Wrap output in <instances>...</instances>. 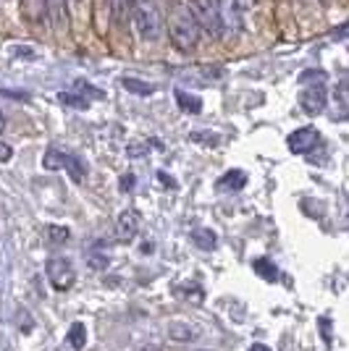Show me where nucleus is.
I'll use <instances>...</instances> for the list:
<instances>
[{"label": "nucleus", "mask_w": 349, "mask_h": 351, "mask_svg": "<svg viewBox=\"0 0 349 351\" xmlns=\"http://www.w3.org/2000/svg\"><path fill=\"white\" fill-rule=\"evenodd\" d=\"M171 336H174L176 341H187V338L192 336V330L190 328H184V330H181V328H179V322H174V325H171Z\"/></svg>", "instance_id": "obj_22"}, {"label": "nucleus", "mask_w": 349, "mask_h": 351, "mask_svg": "<svg viewBox=\"0 0 349 351\" xmlns=\"http://www.w3.org/2000/svg\"><path fill=\"white\" fill-rule=\"evenodd\" d=\"M216 14L223 34H239L245 29L242 24V5L236 0H216Z\"/></svg>", "instance_id": "obj_5"}, {"label": "nucleus", "mask_w": 349, "mask_h": 351, "mask_svg": "<svg viewBox=\"0 0 349 351\" xmlns=\"http://www.w3.org/2000/svg\"><path fill=\"white\" fill-rule=\"evenodd\" d=\"M347 220H349V218H347Z\"/></svg>", "instance_id": "obj_30"}, {"label": "nucleus", "mask_w": 349, "mask_h": 351, "mask_svg": "<svg viewBox=\"0 0 349 351\" xmlns=\"http://www.w3.org/2000/svg\"><path fill=\"white\" fill-rule=\"evenodd\" d=\"M347 34H349V24H347V27H341V29L334 32V37H347Z\"/></svg>", "instance_id": "obj_26"}, {"label": "nucleus", "mask_w": 349, "mask_h": 351, "mask_svg": "<svg viewBox=\"0 0 349 351\" xmlns=\"http://www.w3.org/2000/svg\"><path fill=\"white\" fill-rule=\"evenodd\" d=\"M252 267H255V273L262 276L265 280H278V267L271 263V260L260 257V260H255V263H252Z\"/></svg>", "instance_id": "obj_13"}, {"label": "nucleus", "mask_w": 349, "mask_h": 351, "mask_svg": "<svg viewBox=\"0 0 349 351\" xmlns=\"http://www.w3.org/2000/svg\"><path fill=\"white\" fill-rule=\"evenodd\" d=\"M336 118H339V121H349V105H344V110H339Z\"/></svg>", "instance_id": "obj_25"}, {"label": "nucleus", "mask_w": 349, "mask_h": 351, "mask_svg": "<svg viewBox=\"0 0 349 351\" xmlns=\"http://www.w3.org/2000/svg\"><path fill=\"white\" fill-rule=\"evenodd\" d=\"M168 37L171 43L176 45V50L181 53H192L197 45H200V37H203V27L197 21V16L192 14L190 5H174L168 11Z\"/></svg>", "instance_id": "obj_1"}, {"label": "nucleus", "mask_w": 349, "mask_h": 351, "mask_svg": "<svg viewBox=\"0 0 349 351\" xmlns=\"http://www.w3.org/2000/svg\"><path fill=\"white\" fill-rule=\"evenodd\" d=\"M108 265H111L108 254H98V252H92V254H89V267H92V270H105Z\"/></svg>", "instance_id": "obj_18"}, {"label": "nucleus", "mask_w": 349, "mask_h": 351, "mask_svg": "<svg viewBox=\"0 0 349 351\" xmlns=\"http://www.w3.org/2000/svg\"><path fill=\"white\" fill-rule=\"evenodd\" d=\"M11 155H14V152H11V147L5 145V142H0V160H3V162L11 160Z\"/></svg>", "instance_id": "obj_23"}, {"label": "nucleus", "mask_w": 349, "mask_h": 351, "mask_svg": "<svg viewBox=\"0 0 349 351\" xmlns=\"http://www.w3.org/2000/svg\"><path fill=\"white\" fill-rule=\"evenodd\" d=\"M236 3H239V5H242V8H252V5H255V3H258V0H236Z\"/></svg>", "instance_id": "obj_28"}, {"label": "nucleus", "mask_w": 349, "mask_h": 351, "mask_svg": "<svg viewBox=\"0 0 349 351\" xmlns=\"http://www.w3.org/2000/svg\"><path fill=\"white\" fill-rule=\"evenodd\" d=\"M43 165L47 168V171H60V168H66V171H69V176H71L76 184H79V181L87 176L85 162L79 160L76 155H71V152H63V149H58V147H50V149L45 152Z\"/></svg>", "instance_id": "obj_3"}, {"label": "nucleus", "mask_w": 349, "mask_h": 351, "mask_svg": "<svg viewBox=\"0 0 349 351\" xmlns=\"http://www.w3.org/2000/svg\"><path fill=\"white\" fill-rule=\"evenodd\" d=\"M176 103H179L181 110H187V113H200V110H203V100L194 97V95H187L184 89L176 92Z\"/></svg>", "instance_id": "obj_12"}, {"label": "nucleus", "mask_w": 349, "mask_h": 351, "mask_svg": "<svg viewBox=\"0 0 349 351\" xmlns=\"http://www.w3.org/2000/svg\"><path fill=\"white\" fill-rule=\"evenodd\" d=\"M131 21L145 43H158L166 32V21L155 0H131Z\"/></svg>", "instance_id": "obj_2"}, {"label": "nucleus", "mask_w": 349, "mask_h": 351, "mask_svg": "<svg viewBox=\"0 0 349 351\" xmlns=\"http://www.w3.org/2000/svg\"><path fill=\"white\" fill-rule=\"evenodd\" d=\"M45 273H47V280L53 283V289L58 291H69L76 280V270L69 257H50L45 263Z\"/></svg>", "instance_id": "obj_4"}, {"label": "nucleus", "mask_w": 349, "mask_h": 351, "mask_svg": "<svg viewBox=\"0 0 349 351\" xmlns=\"http://www.w3.org/2000/svg\"><path fill=\"white\" fill-rule=\"evenodd\" d=\"M328 105V92L326 84H305V89L300 92V108L307 116H320Z\"/></svg>", "instance_id": "obj_6"}, {"label": "nucleus", "mask_w": 349, "mask_h": 351, "mask_svg": "<svg viewBox=\"0 0 349 351\" xmlns=\"http://www.w3.org/2000/svg\"><path fill=\"white\" fill-rule=\"evenodd\" d=\"M47 236H53V239H50V241H60V244H63V241H69V228H58V226H47Z\"/></svg>", "instance_id": "obj_20"}, {"label": "nucleus", "mask_w": 349, "mask_h": 351, "mask_svg": "<svg viewBox=\"0 0 349 351\" xmlns=\"http://www.w3.org/2000/svg\"><path fill=\"white\" fill-rule=\"evenodd\" d=\"M60 103L71 105V108H87L89 100L82 97V95H74V92H63V95H60Z\"/></svg>", "instance_id": "obj_16"}, {"label": "nucleus", "mask_w": 349, "mask_h": 351, "mask_svg": "<svg viewBox=\"0 0 349 351\" xmlns=\"http://www.w3.org/2000/svg\"><path fill=\"white\" fill-rule=\"evenodd\" d=\"M300 82H302V84H310V82H313V84H326V73L323 71H305L302 76H300Z\"/></svg>", "instance_id": "obj_19"}, {"label": "nucleus", "mask_w": 349, "mask_h": 351, "mask_svg": "<svg viewBox=\"0 0 349 351\" xmlns=\"http://www.w3.org/2000/svg\"><path fill=\"white\" fill-rule=\"evenodd\" d=\"M121 84L129 89V92H134V95H153L155 92V87H150V84L139 82V79H131V76H124Z\"/></svg>", "instance_id": "obj_15"}, {"label": "nucleus", "mask_w": 349, "mask_h": 351, "mask_svg": "<svg viewBox=\"0 0 349 351\" xmlns=\"http://www.w3.org/2000/svg\"><path fill=\"white\" fill-rule=\"evenodd\" d=\"M111 5H113L116 19H124L126 14H131V0H111Z\"/></svg>", "instance_id": "obj_17"}, {"label": "nucleus", "mask_w": 349, "mask_h": 351, "mask_svg": "<svg viewBox=\"0 0 349 351\" xmlns=\"http://www.w3.org/2000/svg\"><path fill=\"white\" fill-rule=\"evenodd\" d=\"M190 8H192V14L197 16V21H200L203 29H207L210 34H221L216 3H210V0H190Z\"/></svg>", "instance_id": "obj_7"}, {"label": "nucleus", "mask_w": 349, "mask_h": 351, "mask_svg": "<svg viewBox=\"0 0 349 351\" xmlns=\"http://www.w3.org/2000/svg\"><path fill=\"white\" fill-rule=\"evenodd\" d=\"M320 142V134L318 129H313V126H305V129H297L294 134H289V139H286V145L294 155H305L310 149H315Z\"/></svg>", "instance_id": "obj_8"}, {"label": "nucleus", "mask_w": 349, "mask_h": 351, "mask_svg": "<svg viewBox=\"0 0 349 351\" xmlns=\"http://www.w3.org/2000/svg\"><path fill=\"white\" fill-rule=\"evenodd\" d=\"M66 341L71 343V349H76V351L85 349V341H87V330H85V325H82V322H74Z\"/></svg>", "instance_id": "obj_14"}, {"label": "nucleus", "mask_w": 349, "mask_h": 351, "mask_svg": "<svg viewBox=\"0 0 349 351\" xmlns=\"http://www.w3.org/2000/svg\"><path fill=\"white\" fill-rule=\"evenodd\" d=\"M137 231H139V215H137V210H124L116 220V241L131 244Z\"/></svg>", "instance_id": "obj_9"}, {"label": "nucleus", "mask_w": 349, "mask_h": 351, "mask_svg": "<svg viewBox=\"0 0 349 351\" xmlns=\"http://www.w3.org/2000/svg\"><path fill=\"white\" fill-rule=\"evenodd\" d=\"M218 191H239L247 186V173L245 171H229L218 178Z\"/></svg>", "instance_id": "obj_10"}, {"label": "nucleus", "mask_w": 349, "mask_h": 351, "mask_svg": "<svg viewBox=\"0 0 349 351\" xmlns=\"http://www.w3.org/2000/svg\"><path fill=\"white\" fill-rule=\"evenodd\" d=\"M336 97H339L341 105H349V82H341V84L336 87Z\"/></svg>", "instance_id": "obj_21"}, {"label": "nucleus", "mask_w": 349, "mask_h": 351, "mask_svg": "<svg viewBox=\"0 0 349 351\" xmlns=\"http://www.w3.org/2000/svg\"><path fill=\"white\" fill-rule=\"evenodd\" d=\"M3 129H5V116L0 113V134H3Z\"/></svg>", "instance_id": "obj_29"}, {"label": "nucleus", "mask_w": 349, "mask_h": 351, "mask_svg": "<svg viewBox=\"0 0 349 351\" xmlns=\"http://www.w3.org/2000/svg\"><path fill=\"white\" fill-rule=\"evenodd\" d=\"M192 241H194V247H200L203 252H213V249L218 247V236H216V231H210V228L192 231Z\"/></svg>", "instance_id": "obj_11"}, {"label": "nucleus", "mask_w": 349, "mask_h": 351, "mask_svg": "<svg viewBox=\"0 0 349 351\" xmlns=\"http://www.w3.org/2000/svg\"><path fill=\"white\" fill-rule=\"evenodd\" d=\"M249 351H271V349H268L265 343H252V346H249Z\"/></svg>", "instance_id": "obj_27"}, {"label": "nucleus", "mask_w": 349, "mask_h": 351, "mask_svg": "<svg viewBox=\"0 0 349 351\" xmlns=\"http://www.w3.org/2000/svg\"><path fill=\"white\" fill-rule=\"evenodd\" d=\"M131 186H134V176L126 173L124 178H121V189H124V191H131Z\"/></svg>", "instance_id": "obj_24"}]
</instances>
